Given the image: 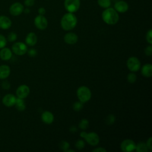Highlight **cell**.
<instances>
[{"label":"cell","instance_id":"9c48e42d","mask_svg":"<svg viewBox=\"0 0 152 152\" xmlns=\"http://www.w3.org/2000/svg\"><path fill=\"white\" fill-rule=\"evenodd\" d=\"M136 144L130 139L124 140L121 144V150L124 152H131L135 150Z\"/></svg>","mask_w":152,"mask_h":152},{"label":"cell","instance_id":"6da1fadb","mask_svg":"<svg viewBox=\"0 0 152 152\" xmlns=\"http://www.w3.org/2000/svg\"><path fill=\"white\" fill-rule=\"evenodd\" d=\"M77 24V18L74 13L65 14L61 20V26L65 31H69L75 27Z\"/></svg>","mask_w":152,"mask_h":152},{"label":"cell","instance_id":"277c9868","mask_svg":"<svg viewBox=\"0 0 152 152\" xmlns=\"http://www.w3.org/2000/svg\"><path fill=\"white\" fill-rule=\"evenodd\" d=\"M65 9L69 12L74 13L77 12L81 5L80 0H64Z\"/></svg>","mask_w":152,"mask_h":152},{"label":"cell","instance_id":"e0dca14e","mask_svg":"<svg viewBox=\"0 0 152 152\" xmlns=\"http://www.w3.org/2000/svg\"><path fill=\"white\" fill-rule=\"evenodd\" d=\"M12 56V50L8 48L4 47L0 50V58L3 61L10 60Z\"/></svg>","mask_w":152,"mask_h":152},{"label":"cell","instance_id":"83f0119b","mask_svg":"<svg viewBox=\"0 0 152 152\" xmlns=\"http://www.w3.org/2000/svg\"><path fill=\"white\" fill-rule=\"evenodd\" d=\"M7 44V38L2 34H0V49L5 47Z\"/></svg>","mask_w":152,"mask_h":152},{"label":"cell","instance_id":"836d02e7","mask_svg":"<svg viewBox=\"0 0 152 152\" xmlns=\"http://www.w3.org/2000/svg\"><path fill=\"white\" fill-rule=\"evenodd\" d=\"M144 53L148 56H151V55H152V46H151V45H150L149 46H147L145 48Z\"/></svg>","mask_w":152,"mask_h":152},{"label":"cell","instance_id":"b9f144b4","mask_svg":"<svg viewBox=\"0 0 152 152\" xmlns=\"http://www.w3.org/2000/svg\"><path fill=\"white\" fill-rule=\"evenodd\" d=\"M23 12H24L25 14H29V13L30 12V10L29 7H27V8H24Z\"/></svg>","mask_w":152,"mask_h":152},{"label":"cell","instance_id":"d4e9b609","mask_svg":"<svg viewBox=\"0 0 152 152\" xmlns=\"http://www.w3.org/2000/svg\"><path fill=\"white\" fill-rule=\"evenodd\" d=\"M137 80V75L134 72L129 73L127 75V81L130 83H134Z\"/></svg>","mask_w":152,"mask_h":152},{"label":"cell","instance_id":"9a60e30c","mask_svg":"<svg viewBox=\"0 0 152 152\" xmlns=\"http://www.w3.org/2000/svg\"><path fill=\"white\" fill-rule=\"evenodd\" d=\"M12 26L11 19L6 15H0V28L2 30H7Z\"/></svg>","mask_w":152,"mask_h":152},{"label":"cell","instance_id":"d6986e66","mask_svg":"<svg viewBox=\"0 0 152 152\" xmlns=\"http://www.w3.org/2000/svg\"><path fill=\"white\" fill-rule=\"evenodd\" d=\"M11 72V69L7 65L3 64L0 65V80H5L7 78Z\"/></svg>","mask_w":152,"mask_h":152},{"label":"cell","instance_id":"7a4b0ae2","mask_svg":"<svg viewBox=\"0 0 152 152\" xmlns=\"http://www.w3.org/2000/svg\"><path fill=\"white\" fill-rule=\"evenodd\" d=\"M102 18L106 24L114 25L118 22L119 16L118 12L113 8L109 7L103 11Z\"/></svg>","mask_w":152,"mask_h":152},{"label":"cell","instance_id":"2e32d148","mask_svg":"<svg viewBox=\"0 0 152 152\" xmlns=\"http://www.w3.org/2000/svg\"><path fill=\"white\" fill-rule=\"evenodd\" d=\"M37 42V35L34 32H30L27 34L25 39L26 44L30 46H34Z\"/></svg>","mask_w":152,"mask_h":152},{"label":"cell","instance_id":"d590c367","mask_svg":"<svg viewBox=\"0 0 152 152\" xmlns=\"http://www.w3.org/2000/svg\"><path fill=\"white\" fill-rule=\"evenodd\" d=\"M35 3V0H24V4L27 7H31L34 5Z\"/></svg>","mask_w":152,"mask_h":152},{"label":"cell","instance_id":"74e56055","mask_svg":"<svg viewBox=\"0 0 152 152\" xmlns=\"http://www.w3.org/2000/svg\"><path fill=\"white\" fill-rule=\"evenodd\" d=\"M106 150L103 147H97L93 150V152H106Z\"/></svg>","mask_w":152,"mask_h":152},{"label":"cell","instance_id":"4316f807","mask_svg":"<svg viewBox=\"0 0 152 152\" xmlns=\"http://www.w3.org/2000/svg\"><path fill=\"white\" fill-rule=\"evenodd\" d=\"M17 39V34L14 31L10 32L7 37V40L10 42H15Z\"/></svg>","mask_w":152,"mask_h":152},{"label":"cell","instance_id":"e575fe53","mask_svg":"<svg viewBox=\"0 0 152 152\" xmlns=\"http://www.w3.org/2000/svg\"><path fill=\"white\" fill-rule=\"evenodd\" d=\"M27 54H28V55L29 56H30V57H34L37 55V50L35 49L31 48V49L27 50Z\"/></svg>","mask_w":152,"mask_h":152},{"label":"cell","instance_id":"484cf974","mask_svg":"<svg viewBox=\"0 0 152 152\" xmlns=\"http://www.w3.org/2000/svg\"><path fill=\"white\" fill-rule=\"evenodd\" d=\"M73 109L76 111V112H78L80 110H81L83 107V103L79 101V102H76L73 104L72 106Z\"/></svg>","mask_w":152,"mask_h":152},{"label":"cell","instance_id":"4dcf8cb0","mask_svg":"<svg viewBox=\"0 0 152 152\" xmlns=\"http://www.w3.org/2000/svg\"><path fill=\"white\" fill-rule=\"evenodd\" d=\"M60 147L64 151H65L67 149L69 148V143L66 141H62L61 143H60Z\"/></svg>","mask_w":152,"mask_h":152},{"label":"cell","instance_id":"cb8c5ba5","mask_svg":"<svg viewBox=\"0 0 152 152\" xmlns=\"http://www.w3.org/2000/svg\"><path fill=\"white\" fill-rule=\"evenodd\" d=\"M88 126H89V122L87 119H85V118L82 119L78 124L79 128L83 130L86 129L88 127Z\"/></svg>","mask_w":152,"mask_h":152},{"label":"cell","instance_id":"d6a6232c","mask_svg":"<svg viewBox=\"0 0 152 152\" xmlns=\"http://www.w3.org/2000/svg\"><path fill=\"white\" fill-rule=\"evenodd\" d=\"M115 121V116L113 115H109L106 118V123L107 124L111 125L113 124V122Z\"/></svg>","mask_w":152,"mask_h":152},{"label":"cell","instance_id":"52a82bcc","mask_svg":"<svg viewBox=\"0 0 152 152\" xmlns=\"http://www.w3.org/2000/svg\"><path fill=\"white\" fill-rule=\"evenodd\" d=\"M34 23L36 27L41 30L46 29L48 25V20L44 15H37L34 18Z\"/></svg>","mask_w":152,"mask_h":152},{"label":"cell","instance_id":"8fae6325","mask_svg":"<svg viewBox=\"0 0 152 152\" xmlns=\"http://www.w3.org/2000/svg\"><path fill=\"white\" fill-rule=\"evenodd\" d=\"M84 139L88 144L93 146L97 145L100 141V138L98 134L94 132H90L89 133H87Z\"/></svg>","mask_w":152,"mask_h":152},{"label":"cell","instance_id":"603a6c76","mask_svg":"<svg viewBox=\"0 0 152 152\" xmlns=\"http://www.w3.org/2000/svg\"><path fill=\"white\" fill-rule=\"evenodd\" d=\"M97 4L100 7L105 9L110 7L112 2L111 0H97Z\"/></svg>","mask_w":152,"mask_h":152},{"label":"cell","instance_id":"30bf717a","mask_svg":"<svg viewBox=\"0 0 152 152\" xmlns=\"http://www.w3.org/2000/svg\"><path fill=\"white\" fill-rule=\"evenodd\" d=\"M15 93L17 97L24 99L30 93V88L26 84L20 85L17 88Z\"/></svg>","mask_w":152,"mask_h":152},{"label":"cell","instance_id":"4fadbf2b","mask_svg":"<svg viewBox=\"0 0 152 152\" xmlns=\"http://www.w3.org/2000/svg\"><path fill=\"white\" fill-rule=\"evenodd\" d=\"M17 97L11 93L5 94L2 98V103L7 107H12L14 106Z\"/></svg>","mask_w":152,"mask_h":152},{"label":"cell","instance_id":"3957f363","mask_svg":"<svg viewBox=\"0 0 152 152\" xmlns=\"http://www.w3.org/2000/svg\"><path fill=\"white\" fill-rule=\"evenodd\" d=\"M77 96L78 100L84 103L90 100L91 97V92L88 87L85 86H82L77 89Z\"/></svg>","mask_w":152,"mask_h":152},{"label":"cell","instance_id":"5bb4252c","mask_svg":"<svg viewBox=\"0 0 152 152\" xmlns=\"http://www.w3.org/2000/svg\"><path fill=\"white\" fill-rule=\"evenodd\" d=\"M78 40V36L73 32H68L64 35V40L68 45L75 44Z\"/></svg>","mask_w":152,"mask_h":152},{"label":"cell","instance_id":"8992f818","mask_svg":"<svg viewBox=\"0 0 152 152\" xmlns=\"http://www.w3.org/2000/svg\"><path fill=\"white\" fill-rule=\"evenodd\" d=\"M27 45L21 42H15L12 46V52L17 55H23L27 53Z\"/></svg>","mask_w":152,"mask_h":152},{"label":"cell","instance_id":"8d00e7d4","mask_svg":"<svg viewBox=\"0 0 152 152\" xmlns=\"http://www.w3.org/2000/svg\"><path fill=\"white\" fill-rule=\"evenodd\" d=\"M147 146L149 150V151H151L152 150V138L150 137L146 142Z\"/></svg>","mask_w":152,"mask_h":152},{"label":"cell","instance_id":"ffe728a7","mask_svg":"<svg viewBox=\"0 0 152 152\" xmlns=\"http://www.w3.org/2000/svg\"><path fill=\"white\" fill-rule=\"evenodd\" d=\"M141 74L145 77H151L152 75V65L151 64H146L141 68Z\"/></svg>","mask_w":152,"mask_h":152},{"label":"cell","instance_id":"f546056e","mask_svg":"<svg viewBox=\"0 0 152 152\" xmlns=\"http://www.w3.org/2000/svg\"><path fill=\"white\" fill-rule=\"evenodd\" d=\"M145 38H146L147 42L150 45H151V44H152V30H151V29H150V30L147 32Z\"/></svg>","mask_w":152,"mask_h":152},{"label":"cell","instance_id":"7c38bea8","mask_svg":"<svg viewBox=\"0 0 152 152\" xmlns=\"http://www.w3.org/2000/svg\"><path fill=\"white\" fill-rule=\"evenodd\" d=\"M113 8L118 13H124L128 10L129 5L126 1L123 0H119L115 3Z\"/></svg>","mask_w":152,"mask_h":152},{"label":"cell","instance_id":"ba28073f","mask_svg":"<svg viewBox=\"0 0 152 152\" xmlns=\"http://www.w3.org/2000/svg\"><path fill=\"white\" fill-rule=\"evenodd\" d=\"M24 8V5L21 3L15 2L11 5L9 8V11L11 15L13 16H18L23 12Z\"/></svg>","mask_w":152,"mask_h":152},{"label":"cell","instance_id":"1f68e13d","mask_svg":"<svg viewBox=\"0 0 152 152\" xmlns=\"http://www.w3.org/2000/svg\"><path fill=\"white\" fill-rule=\"evenodd\" d=\"M1 87L4 90H8L11 87V84H10V83L8 81L4 80L1 83Z\"/></svg>","mask_w":152,"mask_h":152},{"label":"cell","instance_id":"ac0fdd59","mask_svg":"<svg viewBox=\"0 0 152 152\" xmlns=\"http://www.w3.org/2000/svg\"><path fill=\"white\" fill-rule=\"evenodd\" d=\"M42 121L46 124H50L54 121L53 113L49 111H45L41 115Z\"/></svg>","mask_w":152,"mask_h":152},{"label":"cell","instance_id":"5b68a950","mask_svg":"<svg viewBox=\"0 0 152 152\" xmlns=\"http://www.w3.org/2000/svg\"><path fill=\"white\" fill-rule=\"evenodd\" d=\"M126 66L131 72H137L141 68L140 61L135 56L129 57L126 61Z\"/></svg>","mask_w":152,"mask_h":152},{"label":"cell","instance_id":"7402d4cb","mask_svg":"<svg viewBox=\"0 0 152 152\" xmlns=\"http://www.w3.org/2000/svg\"><path fill=\"white\" fill-rule=\"evenodd\" d=\"M135 150L138 152H147L149 150L147 146L146 143L144 142H140L137 144H136Z\"/></svg>","mask_w":152,"mask_h":152},{"label":"cell","instance_id":"ab89813d","mask_svg":"<svg viewBox=\"0 0 152 152\" xmlns=\"http://www.w3.org/2000/svg\"><path fill=\"white\" fill-rule=\"evenodd\" d=\"M69 131L71 132H76L77 131V128L75 126H71L70 127V128H69Z\"/></svg>","mask_w":152,"mask_h":152},{"label":"cell","instance_id":"f1b7e54d","mask_svg":"<svg viewBox=\"0 0 152 152\" xmlns=\"http://www.w3.org/2000/svg\"><path fill=\"white\" fill-rule=\"evenodd\" d=\"M84 146H85V142L83 140H78L75 142V147L78 150H81L84 148Z\"/></svg>","mask_w":152,"mask_h":152},{"label":"cell","instance_id":"44dd1931","mask_svg":"<svg viewBox=\"0 0 152 152\" xmlns=\"http://www.w3.org/2000/svg\"><path fill=\"white\" fill-rule=\"evenodd\" d=\"M14 106H15L16 109L19 111H23L26 109L25 102L23 99L17 97Z\"/></svg>","mask_w":152,"mask_h":152},{"label":"cell","instance_id":"60d3db41","mask_svg":"<svg viewBox=\"0 0 152 152\" xmlns=\"http://www.w3.org/2000/svg\"><path fill=\"white\" fill-rule=\"evenodd\" d=\"M87 134V132H85V131H82L80 134V136L81 137V138H85L86 135Z\"/></svg>","mask_w":152,"mask_h":152},{"label":"cell","instance_id":"f35d334b","mask_svg":"<svg viewBox=\"0 0 152 152\" xmlns=\"http://www.w3.org/2000/svg\"><path fill=\"white\" fill-rule=\"evenodd\" d=\"M38 13H39V15H44L46 13V9L44 7H40L38 9Z\"/></svg>","mask_w":152,"mask_h":152}]
</instances>
